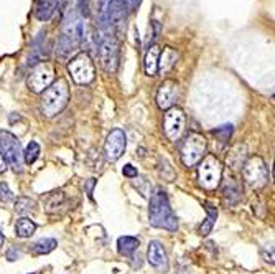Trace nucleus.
I'll return each mask as SVG.
<instances>
[{
    "label": "nucleus",
    "instance_id": "obj_1",
    "mask_svg": "<svg viewBox=\"0 0 275 274\" xmlns=\"http://www.w3.org/2000/svg\"><path fill=\"white\" fill-rule=\"evenodd\" d=\"M63 20H65V25L56 43V55L61 60H68L71 53L78 50L79 45L84 42V25L78 12L73 8L66 13Z\"/></svg>",
    "mask_w": 275,
    "mask_h": 274
},
{
    "label": "nucleus",
    "instance_id": "obj_30",
    "mask_svg": "<svg viewBox=\"0 0 275 274\" xmlns=\"http://www.w3.org/2000/svg\"><path fill=\"white\" fill-rule=\"evenodd\" d=\"M78 15L89 17V0H78Z\"/></svg>",
    "mask_w": 275,
    "mask_h": 274
},
{
    "label": "nucleus",
    "instance_id": "obj_8",
    "mask_svg": "<svg viewBox=\"0 0 275 274\" xmlns=\"http://www.w3.org/2000/svg\"><path fill=\"white\" fill-rule=\"evenodd\" d=\"M68 71L71 75V79L76 84H81V86L91 84L94 78H96V66H94L92 58L86 51L78 53L73 60L68 63Z\"/></svg>",
    "mask_w": 275,
    "mask_h": 274
},
{
    "label": "nucleus",
    "instance_id": "obj_6",
    "mask_svg": "<svg viewBox=\"0 0 275 274\" xmlns=\"http://www.w3.org/2000/svg\"><path fill=\"white\" fill-rule=\"evenodd\" d=\"M198 180L205 190H216L223 180V164L216 155H205L198 164Z\"/></svg>",
    "mask_w": 275,
    "mask_h": 274
},
{
    "label": "nucleus",
    "instance_id": "obj_9",
    "mask_svg": "<svg viewBox=\"0 0 275 274\" xmlns=\"http://www.w3.org/2000/svg\"><path fill=\"white\" fill-rule=\"evenodd\" d=\"M0 152L10 165L13 172L20 174L23 170V150H22L20 141L8 131H0Z\"/></svg>",
    "mask_w": 275,
    "mask_h": 274
},
{
    "label": "nucleus",
    "instance_id": "obj_14",
    "mask_svg": "<svg viewBox=\"0 0 275 274\" xmlns=\"http://www.w3.org/2000/svg\"><path fill=\"white\" fill-rule=\"evenodd\" d=\"M147 259L150 263V266H153L159 273H166L168 271V256L163 248V245L159 240H152L148 243L147 248Z\"/></svg>",
    "mask_w": 275,
    "mask_h": 274
},
{
    "label": "nucleus",
    "instance_id": "obj_4",
    "mask_svg": "<svg viewBox=\"0 0 275 274\" xmlns=\"http://www.w3.org/2000/svg\"><path fill=\"white\" fill-rule=\"evenodd\" d=\"M94 42H96L99 61H101L104 71H107V73H115L117 66H119V42H117L115 35L114 33L101 35L96 31Z\"/></svg>",
    "mask_w": 275,
    "mask_h": 274
},
{
    "label": "nucleus",
    "instance_id": "obj_29",
    "mask_svg": "<svg viewBox=\"0 0 275 274\" xmlns=\"http://www.w3.org/2000/svg\"><path fill=\"white\" fill-rule=\"evenodd\" d=\"M71 5H73V0H58V8H60V17L65 19V15L71 10Z\"/></svg>",
    "mask_w": 275,
    "mask_h": 274
},
{
    "label": "nucleus",
    "instance_id": "obj_33",
    "mask_svg": "<svg viewBox=\"0 0 275 274\" xmlns=\"http://www.w3.org/2000/svg\"><path fill=\"white\" fill-rule=\"evenodd\" d=\"M7 259H8V261H15V259H19V251H15V249H8V253H7Z\"/></svg>",
    "mask_w": 275,
    "mask_h": 274
},
{
    "label": "nucleus",
    "instance_id": "obj_7",
    "mask_svg": "<svg viewBox=\"0 0 275 274\" xmlns=\"http://www.w3.org/2000/svg\"><path fill=\"white\" fill-rule=\"evenodd\" d=\"M242 177H244L246 185L251 187L252 190H259V188H264L267 185L270 180V172L262 157H249L242 165Z\"/></svg>",
    "mask_w": 275,
    "mask_h": 274
},
{
    "label": "nucleus",
    "instance_id": "obj_11",
    "mask_svg": "<svg viewBox=\"0 0 275 274\" xmlns=\"http://www.w3.org/2000/svg\"><path fill=\"white\" fill-rule=\"evenodd\" d=\"M184 124H186V118H184V112L180 107H171V109L165 111L163 116V134L166 139L177 142L180 141L182 134L184 132Z\"/></svg>",
    "mask_w": 275,
    "mask_h": 274
},
{
    "label": "nucleus",
    "instance_id": "obj_23",
    "mask_svg": "<svg viewBox=\"0 0 275 274\" xmlns=\"http://www.w3.org/2000/svg\"><path fill=\"white\" fill-rule=\"evenodd\" d=\"M35 231H37V224L33 220H30L28 217H22L20 220H17L15 233L19 238H30Z\"/></svg>",
    "mask_w": 275,
    "mask_h": 274
},
{
    "label": "nucleus",
    "instance_id": "obj_18",
    "mask_svg": "<svg viewBox=\"0 0 275 274\" xmlns=\"http://www.w3.org/2000/svg\"><path fill=\"white\" fill-rule=\"evenodd\" d=\"M159 56L160 48L157 45H148L145 61H143V68H145L147 76H157V73H159Z\"/></svg>",
    "mask_w": 275,
    "mask_h": 274
},
{
    "label": "nucleus",
    "instance_id": "obj_17",
    "mask_svg": "<svg viewBox=\"0 0 275 274\" xmlns=\"http://www.w3.org/2000/svg\"><path fill=\"white\" fill-rule=\"evenodd\" d=\"M178 61V51L171 47H165L163 51L160 53L159 56V73L165 75L177 65Z\"/></svg>",
    "mask_w": 275,
    "mask_h": 274
},
{
    "label": "nucleus",
    "instance_id": "obj_13",
    "mask_svg": "<svg viewBox=\"0 0 275 274\" xmlns=\"http://www.w3.org/2000/svg\"><path fill=\"white\" fill-rule=\"evenodd\" d=\"M180 96V84L175 79H165L157 91V106L163 111L175 107Z\"/></svg>",
    "mask_w": 275,
    "mask_h": 274
},
{
    "label": "nucleus",
    "instance_id": "obj_22",
    "mask_svg": "<svg viewBox=\"0 0 275 274\" xmlns=\"http://www.w3.org/2000/svg\"><path fill=\"white\" fill-rule=\"evenodd\" d=\"M58 246V241L55 238H43V240L37 241L35 245H31L30 248V253L33 256H42V254H48L51 253L53 249H55Z\"/></svg>",
    "mask_w": 275,
    "mask_h": 274
},
{
    "label": "nucleus",
    "instance_id": "obj_27",
    "mask_svg": "<svg viewBox=\"0 0 275 274\" xmlns=\"http://www.w3.org/2000/svg\"><path fill=\"white\" fill-rule=\"evenodd\" d=\"M13 200H15V195H13V192L10 190L8 183L0 182V201H2V203H10Z\"/></svg>",
    "mask_w": 275,
    "mask_h": 274
},
{
    "label": "nucleus",
    "instance_id": "obj_5",
    "mask_svg": "<svg viewBox=\"0 0 275 274\" xmlns=\"http://www.w3.org/2000/svg\"><path fill=\"white\" fill-rule=\"evenodd\" d=\"M208 149V141L200 132H190L183 139L182 147H180V155L184 167H195L203 160Z\"/></svg>",
    "mask_w": 275,
    "mask_h": 274
},
{
    "label": "nucleus",
    "instance_id": "obj_35",
    "mask_svg": "<svg viewBox=\"0 0 275 274\" xmlns=\"http://www.w3.org/2000/svg\"><path fill=\"white\" fill-rule=\"evenodd\" d=\"M3 243H5V236H3V233L0 231V248L3 246Z\"/></svg>",
    "mask_w": 275,
    "mask_h": 274
},
{
    "label": "nucleus",
    "instance_id": "obj_26",
    "mask_svg": "<svg viewBox=\"0 0 275 274\" xmlns=\"http://www.w3.org/2000/svg\"><path fill=\"white\" fill-rule=\"evenodd\" d=\"M213 136L218 139L221 144H228L229 139L232 136V124H224V125L216 127L213 131Z\"/></svg>",
    "mask_w": 275,
    "mask_h": 274
},
{
    "label": "nucleus",
    "instance_id": "obj_34",
    "mask_svg": "<svg viewBox=\"0 0 275 274\" xmlns=\"http://www.w3.org/2000/svg\"><path fill=\"white\" fill-rule=\"evenodd\" d=\"M7 160H5V157H3V154L0 152V174H3L7 170Z\"/></svg>",
    "mask_w": 275,
    "mask_h": 274
},
{
    "label": "nucleus",
    "instance_id": "obj_32",
    "mask_svg": "<svg viewBox=\"0 0 275 274\" xmlns=\"http://www.w3.org/2000/svg\"><path fill=\"white\" fill-rule=\"evenodd\" d=\"M94 187H96V178H89V180L84 183V190H86V193H88L89 200H92V190H94Z\"/></svg>",
    "mask_w": 275,
    "mask_h": 274
},
{
    "label": "nucleus",
    "instance_id": "obj_20",
    "mask_svg": "<svg viewBox=\"0 0 275 274\" xmlns=\"http://www.w3.org/2000/svg\"><path fill=\"white\" fill-rule=\"evenodd\" d=\"M223 195H224V199L229 200L231 205H234L236 201H239V199H241V185H239V182L234 177H229L226 183H224Z\"/></svg>",
    "mask_w": 275,
    "mask_h": 274
},
{
    "label": "nucleus",
    "instance_id": "obj_28",
    "mask_svg": "<svg viewBox=\"0 0 275 274\" xmlns=\"http://www.w3.org/2000/svg\"><path fill=\"white\" fill-rule=\"evenodd\" d=\"M119 2L124 5L125 12H127V13H132V12L137 10L138 7H140L142 0H119Z\"/></svg>",
    "mask_w": 275,
    "mask_h": 274
},
{
    "label": "nucleus",
    "instance_id": "obj_15",
    "mask_svg": "<svg viewBox=\"0 0 275 274\" xmlns=\"http://www.w3.org/2000/svg\"><path fill=\"white\" fill-rule=\"evenodd\" d=\"M58 8V0H35V17L40 22H48L55 15Z\"/></svg>",
    "mask_w": 275,
    "mask_h": 274
},
{
    "label": "nucleus",
    "instance_id": "obj_10",
    "mask_svg": "<svg viewBox=\"0 0 275 274\" xmlns=\"http://www.w3.org/2000/svg\"><path fill=\"white\" fill-rule=\"evenodd\" d=\"M55 81V68L51 63L40 61L33 66L28 75V88L33 93H43L49 84Z\"/></svg>",
    "mask_w": 275,
    "mask_h": 274
},
{
    "label": "nucleus",
    "instance_id": "obj_36",
    "mask_svg": "<svg viewBox=\"0 0 275 274\" xmlns=\"http://www.w3.org/2000/svg\"><path fill=\"white\" fill-rule=\"evenodd\" d=\"M30 274H35V273H30Z\"/></svg>",
    "mask_w": 275,
    "mask_h": 274
},
{
    "label": "nucleus",
    "instance_id": "obj_2",
    "mask_svg": "<svg viewBox=\"0 0 275 274\" xmlns=\"http://www.w3.org/2000/svg\"><path fill=\"white\" fill-rule=\"evenodd\" d=\"M148 222H150L153 228H161V230L166 231L178 230V218L171 210L168 195L161 187H157L150 195Z\"/></svg>",
    "mask_w": 275,
    "mask_h": 274
},
{
    "label": "nucleus",
    "instance_id": "obj_24",
    "mask_svg": "<svg viewBox=\"0 0 275 274\" xmlns=\"http://www.w3.org/2000/svg\"><path fill=\"white\" fill-rule=\"evenodd\" d=\"M40 154H42V149H40V144L35 142V141H31L28 146L25 147V150H23V162H25L26 165L35 164V162H37V159L40 157Z\"/></svg>",
    "mask_w": 275,
    "mask_h": 274
},
{
    "label": "nucleus",
    "instance_id": "obj_19",
    "mask_svg": "<svg viewBox=\"0 0 275 274\" xmlns=\"http://www.w3.org/2000/svg\"><path fill=\"white\" fill-rule=\"evenodd\" d=\"M140 246V241L135 236H120L117 240V249L122 256H132Z\"/></svg>",
    "mask_w": 275,
    "mask_h": 274
},
{
    "label": "nucleus",
    "instance_id": "obj_31",
    "mask_svg": "<svg viewBox=\"0 0 275 274\" xmlns=\"http://www.w3.org/2000/svg\"><path fill=\"white\" fill-rule=\"evenodd\" d=\"M122 174H124V177H127V178H137V167H134L132 164H127V165H124L122 167Z\"/></svg>",
    "mask_w": 275,
    "mask_h": 274
},
{
    "label": "nucleus",
    "instance_id": "obj_12",
    "mask_svg": "<svg viewBox=\"0 0 275 274\" xmlns=\"http://www.w3.org/2000/svg\"><path fill=\"white\" fill-rule=\"evenodd\" d=\"M127 147V136L122 129H112L104 142V157L107 162H117Z\"/></svg>",
    "mask_w": 275,
    "mask_h": 274
},
{
    "label": "nucleus",
    "instance_id": "obj_21",
    "mask_svg": "<svg viewBox=\"0 0 275 274\" xmlns=\"http://www.w3.org/2000/svg\"><path fill=\"white\" fill-rule=\"evenodd\" d=\"M205 210H206V220L203 222V224L200 226V233L203 236L209 235L211 230H213L214 223H216V218H218V208L213 205V203H205Z\"/></svg>",
    "mask_w": 275,
    "mask_h": 274
},
{
    "label": "nucleus",
    "instance_id": "obj_25",
    "mask_svg": "<svg viewBox=\"0 0 275 274\" xmlns=\"http://www.w3.org/2000/svg\"><path fill=\"white\" fill-rule=\"evenodd\" d=\"M35 210V201L28 197H19L15 200V212L19 215H28Z\"/></svg>",
    "mask_w": 275,
    "mask_h": 274
},
{
    "label": "nucleus",
    "instance_id": "obj_3",
    "mask_svg": "<svg viewBox=\"0 0 275 274\" xmlns=\"http://www.w3.org/2000/svg\"><path fill=\"white\" fill-rule=\"evenodd\" d=\"M69 102V86L65 78L53 81L42 93V112L45 118H56Z\"/></svg>",
    "mask_w": 275,
    "mask_h": 274
},
{
    "label": "nucleus",
    "instance_id": "obj_16",
    "mask_svg": "<svg viewBox=\"0 0 275 274\" xmlns=\"http://www.w3.org/2000/svg\"><path fill=\"white\" fill-rule=\"evenodd\" d=\"M66 205V195L63 190H55L49 192L46 197L43 199V208L48 213H58L61 212V208Z\"/></svg>",
    "mask_w": 275,
    "mask_h": 274
}]
</instances>
